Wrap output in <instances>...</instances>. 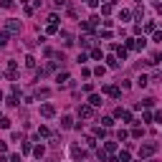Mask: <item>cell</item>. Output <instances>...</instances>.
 Here are the masks:
<instances>
[{"instance_id":"32","label":"cell","mask_w":162,"mask_h":162,"mask_svg":"<svg viewBox=\"0 0 162 162\" xmlns=\"http://www.w3.org/2000/svg\"><path fill=\"white\" fill-rule=\"evenodd\" d=\"M56 3V8H63V5H66V0H53Z\"/></svg>"},{"instance_id":"13","label":"cell","mask_w":162,"mask_h":162,"mask_svg":"<svg viewBox=\"0 0 162 162\" xmlns=\"http://www.w3.org/2000/svg\"><path fill=\"white\" fill-rule=\"evenodd\" d=\"M71 157H74V160L84 157V152H81V147H79V144H74V147H71Z\"/></svg>"},{"instance_id":"18","label":"cell","mask_w":162,"mask_h":162,"mask_svg":"<svg viewBox=\"0 0 162 162\" xmlns=\"http://www.w3.org/2000/svg\"><path fill=\"white\" fill-rule=\"evenodd\" d=\"M91 43H94V38H91V36H84V38H81V46H84V48H89Z\"/></svg>"},{"instance_id":"11","label":"cell","mask_w":162,"mask_h":162,"mask_svg":"<svg viewBox=\"0 0 162 162\" xmlns=\"http://www.w3.org/2000/svg\"><path fill=\"white\" fill-rule=\"evenodd\" d=\"M36 137H38V139H41V137H51V129H48L46 124H41V127H38V134H36Z\"/></svg>"},{"instance_id":"12","label":"cell","mask_w":162,"mask_h":162,"mask_svg":"<svg viewBox=\"0 0 162 162\" xmlns=\"http://www.w3.org/2000/svg\"><path fill=\"white\" fill-rule=\"evenodd\" d=\"M68 79H71V76H68L66 71H63V74H58V76H56V84H58V86H63V84H66Z\"/></svg>"},{"instance_id":"10","label":"cell","mask_w":162,"mask_h":162,"mask_svg":"<svg viewBox=\"0 0 162 162\" xmlns=\"http://www.w3.org/2000/svg\"><path fill=\"white\" fill-rule=\"evenodd\" d=\"M96 23H99V18H96V15H91V18L86 20V23H84V28H86V31H94V28H96Z\"/></svg>"},{"instance_id":"31","label":"cell","mask_w":162,"mask_h":162,"mask_svg":"<svg viewBox=\"0 0 162 162\" xmlns=\"http://www.w3.org/2000/svg\"><path fill=\"white\" fill-rule=\"evenodd\" d=\"M8 43V33H0V46H5Z\"/></svg>"},{"instance_id":"35","label":"cell","mask_w":162,"mask_h":162,"mask_svg":"<svg viewBox=\"0 0 162 162\" xmlns=\"http://www.w3.org/2000/svg\"><path fill=\"white\" fill-rule=\"evenodd\" d=\"M5 150H8V144H5L3 139H0V152H5Z\"/></svg>"},{"instance_id":"21","label":"cell","mask_w":162,"mask_h":162,"mask_svg":"<svg viewBox=\"0 0 162 162\" xmlns=\"http://www.w3.org/2000/svg\"><path fill=\"white\" fill-rule=\"evenodd\" d=\"M117 56H119V58H127V48L124 46H117Z\"/></svg>"},{"instance_id":"1","label":"cell","mask_w":162,"mask_h":162,"mask_svg":"<svg viewBox=\"0 0 162 162\" xmlns=\"http://www.w3.org/2000/svg\"><path fill=\"white\" fill-rule=\"evenodd\" d=\"M5 76H8L10 81L18 79V61H8L5 63Z\"/></svg>"},{"instance_id":"19","label":"cell","mask_w":162,"mask_h":162,"mask_svg":"<svg viewBox=\"0 0 162 162\" xmlns=\"http://www.w3.org/2000/svg\"><path fill=\"white\" fill-rule=\"evenodd\" d=\"M61 38H63V43H66V46H71V43H74V41H71V33H66V31L61 33Z\"/></svg>"},{"instance_id":"28","label":"cell","mask_w":162,"mask_h":162,"mask_svg":"<svg viewBox=\"0 0 162 162\" xmlns=\"http://www.w3.org/2000/svg\"><path fill=\"white\" fill-rule=\"evenodd\" d=\"M0 5H3V8H13L15 3H13V0H0Z\"/></svg>"},{"instance_id":"9","label":"cell","mask_w":162,"mask_h":162,"mask_svg":"<svg viewBox=\"0 0 162 162\" xmlns=\"http://www.w3.org/2000/svg\"><path fill=\"white\" fill-rule=\"evenodd\" d=\"M23 66L28 68V71H33V68H36V58H33V56H25V58H23Z\"/></svg>"},{"instance_id":"27","label":"cell","mask_w":162,"mask_h":162,"mask_svg":"<svg viewBox=\"0 0 162 162\" xmlns=\"http://www.w3.org/2000/svg\"><path fill=\"white\" fill-rule=\"evenodd\" d=\"M101 124H104V127H111V124H114V119H111V117H104Z\"/></svg>"},{"instance_id":"2","label":"cell","mask_w":162,"mask_h":162,"mask_svg":"<svg viewBox=\"0 0 162 162\" xmlns=\"http://www.w3.org/2000/svg\"><path fill=\"white\" fill-rule=\"evenodd\" d=\"M154 152H157V144H154V142H147V144L139 147V157H152Z\"/></svg>"},{"instance_id":"5","label":"cell","mask_w":162,"mask_h":162,"mask_svg":"<svg viewBox=\"0 0 162 162\" xmlns=\"http://www.w3.org/2000/svg\"><path fill=\"white\" fill-rule=\"evenodd\" d=\"M79 117H81V119H91V117H94V107H89V104L79 107Z\"/></svg>"},{"instance_id":"22","label":"cell","mask_w":162,"mask_h":162,"mask_svg":"<svg viewBox=\"0 0 162 162\" xmlns=\"http://www.w3.org/2000/svg\"><path fill=\"white\" fill-rule=\"evenodd\" d=\"M117 150V142H107L104 144V152H114Z\"/></svg>"},{"instance_id":"8","label":"cell","mask_w":162,"mask_h":162,"mask_svg":"<svg viewBox=\"0 0 162 162\" xmlns=\"http://www.w3.org/2000/svg\"><path fill=\"white\" fill-rule=\"evenodd\" d=\"M114 114H117L119 119H124V122H132V114H129V111H127V109H122V107H119V109L114 111Z\"/></svg>"},{"instance_id":"23","label":"cell","mask_w":162,"mask_h":162,"mask_svg":"<svg viewBox=\"0 0 162 162\" xmlns=\"http://www.w3.org/2000/svg\"><path fill=\"white\" fill-rule=\"evenodd\" d=\"M33 154H36V157L41 160V157H43V154H46V150H43V147H41V144H38V147H36V150H33Z\"/></svg>"},{"instance_id":"16","label":"cell","mask_w":162,"mask_h":162,"mask_svg":"<svg viewBox=\"0 0 162 162\" xmlns=\"http://www.w3.org/2000/svg\"><path fill=\"white\" fill-rule=\"evenodd\" d=\"M147 84H150V79H147V76L142 74V76H139V79H137V86H139V89H144Z\"/></svg>"},{"instance_id":"36","label":"cell","mask_w":162,"mask_h":162,"mask_svg":"<svg viewBox=\"0 0 162 162\" xmlns=\"http://www.w3.org/2000/svg\"><path fill=\"white\" fill-rule=\"evenodd\" d=\"M0 101H3V94H0Z\"/></svg>"},{"instance_id":"6","label":"cell","mask_w":162,"mask_h":162,"mask_svg":"<svg viewBox=\"0 0 162 162\" xmlns=\"http://www.w3.org/2000/svg\"><path fill=\"white\" fill-rule=\"evenodd\" d=\"M104 94H109V96H114V99H119V94H122V91H119V86H111V84H107V86H104Z\"/></svg>"},{"instance_id":"30","label":"cell","mask_w":162,"mask_h":162,"mask_svg":"<svg viewBox=\"0 0 162 162\" xmlns=\"http://www.w3.org/2000/svg\"><path fill=\"white\" fill-rule=\"evenodd\" d=\"M86 3H89V8H99V3H101V0H86Z\"/></svg>"},{"instance_id":"4","label":"cell","mask_w":162,"mask_h":162,"mask_svg":"<svg viewBox=\"0 0 162 162\" xmlns=\"http://www.w3.org/2000/svg\"><path fill=\"white\" fill-rule=\"evenodd\" d=\"M53 114H56V107H53V104H41V117L51 119Z\"/></svg>"},{"instance_id":"24","label":"cell","mask_w":162,"mask_h":162,"mask_svg":"<svg viewBox=\"0 0 162 162\" xmlns=\"http://www.w3.org/2000/svg\"><path fill=\"white\" fill-rule=\"evenodd\" d=\"M107 63H109V66H111V68H117V66H119V61L114 58V56H109V58H107Z\"/></svg>"},{"instance_id":"29","label":"cell","mask_w":162,"mask_h":162,"mask_svg":"<svg viewBox=\"0 0 162 162\" xmlns=\"http://www.w3.org/2000/svg\"><path fill=\"white\" fill-rule=\"evenodd\" d=\"M5 104H8V107H18V99H15V96H10V99L5 101Z\"/></svg>"},{"instance_id":"15","label":"cell","mask_w":162,"mask_h":162,"mask_svg":"<svg viewBox=\"0 0 162 162\" xmlns=\"http://www.w3.org/2000/svg\"><path fill=\"white\" fill-rule=\"evenodd\" d=\"M129 18H132V13H129V10H119V20H122V23H127Z\"/></svg>"},{"instance_id":"3","label":"cell","mask_w":162,"mask_h":162,"mask_svg":"<svg viewBox=\"0 0 162 162\" xmlns=\"http://www.w3.org/2000/svg\"><path fill=\"white\" fill-rule=\"evenodd\" d=\"M5 31L8 33H20V20H15V18L5 20Z\"/></svg>"},{"instance_id":"20","label":"cell","mask_w":162,"mask_h":162,"mask_svg":"<svg viewBox=\"0 0 162 162\" xmlns=\"http://www.w3.org/2000/svg\"><path fill=\"white\" fill-rule=\"evenodd\" d=\"M0 127H3V129H8V127H10V119H8V117H3V114H0Z\"/></svg>"},{"instance_id":"14","label":"cell","mask_w":162,"mask_h":162,"mask_svg":"<svg viewBox=\"0 0 162 162\" xmlns=\"http://www.w3.org/2000/svg\"><path fill=\"white\" fill-rule=\"evenodd\" d=\"M61 127H63V129H71V127H74V119H71V117H63V119H61Z\"/></svg>"},{"instance_id":"34","label":"cell","mask_w":162,"mask_h":162,"mask_svg":"<svg viewBox=\"0 0 162 162\" xmlns=\"http://www.w3.org/2000/svg\"><path fill=\"white\" fill-rule=\"evenodd\" d=\"M10 162H20V154H10Z\"/></svg>"},{"instance_id":"25","label":"cell","mask_w":162,"mask_h":162,"mask_svg":"<svg viewBox=\"0 0 162 162\" xmlns=\"http://www.w3.org/2000/svg\"><path fill=\"white\" fill-rule=\"evenodd\" d=\"M142 134H144V132L139 129V127H134V129H132V137H137V139H139V137H142Z\"/></svg>"},{"instance_id":"17","label":"cell","mask_w":162,"mask_h":162,"mask_svg":"<svg viewBox=\"0 0 162 162\" xmlns=\"http://www.w3.org/2000/svg\"><path fill=\"white\" fill-rule=\"evenodd\" d=\"M117 162H129V152L122 150V152H119V157H117Z\"/></svg>"},{"instance_id":"26","label":"cell","mask_w":162,"mask_h":162,"mask_svg":"<svg viewBox=\"0 0 162 162\" xmlns=\"http://www.w3.org/2000/svg\"><path fill=\"white\" fill-rule=\"evenodd\" d=\"M48 94H51L48 89H38V91H36V96H38V99H41V96H48Z\"/></svg>"},{"instance_id":"7","label":"cell","mask_w":162,"mask_h":162,"mask_svg":"<svg viewBox=\"0 0 162 162\" xmlns=\"http://www.w3.org/2000/svg\"><path fill=\"white\" fill-rule=\"evenodd\" d=\"M101 104H104V101H101V96H99V94H91V96H89V107H94V109H96V107H101Z\"/></svg>"},{"instance_id":"33","label":"cell","mask_w":162,"mask_h":162,"mask_svg":"<svg viewBox=\"0 0 162 162\" xmlns=\"http://www.w3.org/2000/svg\"><path fill=\"white\" fill-rule=\"evenodd\" d=\"M154 41H157V43H162V33H160V31L154 33Z\"/></svg>"}]
</instances>
